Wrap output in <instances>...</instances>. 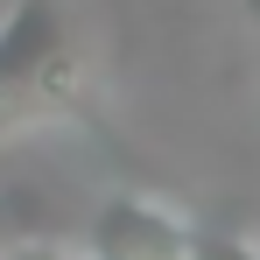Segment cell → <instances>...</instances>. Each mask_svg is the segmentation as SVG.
Listing matches in <instances>:
<instances>
[{"label": "cell", "mask_w": 260, "mask_h": 260, "mask_svg": "<svg viewBox=\"0 0 260 260\" xmlns=\"http://www.w3.org/2000/svg\"><path fill=\"white\" fill-rule=\"evenodd\" d=\"M21 120L106 127V113L85 91V63L56 0H7L0 14V127H21Z\"/></svg>", "instance_id": "obj_1"}, {"label": "cell", "mask_w": 260, "mask_h": 260, "mask_svg": "<svg viewBox=\"0 0 260 260\" xmlns=\"http://www.w3.org/2000/svg\"><path fill=\"white\" fill-rule=\"evenodd\" d=\"M91 260H190V225L148 197H106L91 218Z\"/></svg>", "instance_id": "obj_2"}, {"label": "cell", "mask_w": 260, "mask_h": 260, "mask_svg": "<svg viewBox=\"0 0 260 260\" xmlns=\"http://www.w3.org/2000/svg\"><path fill=\"white\" fill-rule=\"evenodd\" d=\"M36 232H43V204L28 190H0V260L14 253L21 239H36Z\"/></svg>", "instance_id": "obj_3"}, {"label": "cell", "mask_w": 260, "mask_h": 260, "mask_svg": "<svg viewBox=\"0 0 260 260\" xmlns=\"http://www.w3.org/2000/svg\"><path fill=\"white\" fill-rule=\"evenodd\" d=\"M190 260H260V246L232 239V232H190Z\"/></svg>", "instance_id": "obj_4"}, {"label": "cell", "mask_w": 260, "mask_h": 260, "mask_svg": "<svg viewBox=\"0 0 260 260\" xmlns=\"http://www.w3.org/2000/svg\"><path fill=\"white\" fill-rule=\"evenodd\" d=\"M7 260H71V253H56V246H36V239H21Z\"/></svg>", "instance_id": "obj_5"}, {"label": "cell", "mask_w": 260, "mask_h": 260, "mask_svg": "<svg viewBox=\"0 0 260 260\" xmlns=\"http://www.w3.org/2000/svg\"><path fill=\"white\" fill-rule=\"evenodd\" d=\"M246 14H253V28H260V0H246Z\"/></svg>", "instance_id": "obj_6"}]
</instances>
